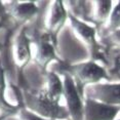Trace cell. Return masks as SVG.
Listing matches in <instances>:
<instances>
[{"label":"cell","mask_w":120,"mask_h":120,"mask_svg":"<svg viewBox=\"0 0 120 120\" xmlns=\"http://www.w3.org/2000/svg\"><path fill=\"white\" fill-rule=\"evenodd\" d=\"M0 110L5 112L15 111V108L9 103H7V101L5 100V77L1 60H0Z\"/></svg>","instance_id":"13"},{"label":"cell","mask_w":120,"mask_h":120,"mask_svg":"<svg viewBox=\"0 0 120 120\" xmlns=\"http://www.w3.org/2000/svg\"><path fill=\"white\" fill-rule=\"evenodd\" d=\"M37 6L33 2H18L11 8L10 13L18 21H27L37 12Z\"/></svg>","instance_id":"10"},{"label":"cell","mask_w":120,"mask_h":120,"mask_svg":"<svg viewBox=\"0 0 120 120\" xmlns=\"http://www.w3.org/2000/svg\"><path fill=\"white\" fill-rule=\"evenodd\" d=\"M117 120H120V119H117Z\"/></svg>","instance_id":"18"},{"label":"cell","mask_w":120,"mask_h":120,"mask_svg":"<svg viewBox=\"0 0 120 120\" xmlns=\"http://www.w3.org/2000/svg\"><path fill=\"white\" fill-rule=\"evenodd\" d=\"M84 94L87 99L95 100L106 105L120 107V82L97 83L88 85Z\"/></svg>","instance_id":"4"},{"label":"cell","mask_w":120,"mask_h":120,"mask_svg":"<svg viewBox=\"0 0 120 120\" xmlns=\"http://www.w3.org/2000/svg\"><path fill=\"white\" fill-rule=\"evenodd\" d=\"M64 92L67 104V110L72 120H84V103L81 99V92L76 86L75 79L69 73L64 77Z\"/></svg>","instance_id":"2"},{"label":"cell","mask_w":120,"mask_h":120,"mask_svg":"<svg viewBox=\"0 0 120 120\" xmlns=\"http://www.w3.org/2000/svg\"><path fill=\"white\" fill-rule=\"evenodd\" d=\"M20 119L21 120H49V119L42 118L41 116L33 113V112L28 110V109H24V110H22L20 112Z\"/></svg>","instance_id":"15"},{"label":"cell","mask_w":120,"mask_h":120,"mask_svg":"<svg viewBox=\"0 0 120 120\" xmlns=\"http://www.w3.org/2000/svg\"><path fill=\"white\" fill-rule=\"evenodd\" d=\"M120 112L118 106H110L92 99L84 101V120H115Z\"/></svg>","instance_id":"5"},{"label":"cell","mask_w":120,"mask_h":120,"mask_svg":"<svg viewBox=\"0 0 120 120\" xmlns=\"http://www.w3.org/2000/svg\"><path fill=\"white\" fill-rule=\"evenodd\" d=\"M111 37H112V39H113L116 43L120 44V29L117 30V31H115V32H113L112 35H111Z\"/></svg>","instance_id":"16"},{"label":"cell","mask_w":120,"mask_h":120,"mask_svg":"<svg viewBox=\"0 0 120 120\" xmlns=\"http://www.w3.org/2000/svg\"><path fill=\"white\" fill-rule=\"evenodd\" d=\"M74 79L83 87L99 83L102 79H108L107 71L94 62H85L71 67Z\"/></svg>","instance_id":"3"},{"label":"cell","mask_w":120,"mask_h":120,"mask_svg":"<svg viewBox=\"0 0 120 120\" xmlns=\"http://www.w3.org/2000/svg\"><path fill=\"white\" fill-rule=\"evenodd\" d=\"M31 59V49H30V40L26 33L22 32L15 40V60L19 66L23 67L28 64Z\"/></svg>","instance_id":"9"},{"label":"cell","mask_w":120,"mask_h":120,"mask_svg":"<svg viewBox=\"0 0 120 120\" xmlns=\"http://www.w3.org/2000/svg\"><path fill=\"white\" fill-rule=\"evenodd\" d=\"M26 103L28 104V110L41 116L42 118L56 120L66 119L70 117L66 107H63L59 102L49 97L44 89L34 94H28L26 97Z\"/></svg>","instance_id":"1"},{"label":"cell","mask_w":120,"mask_h":120,"mask_svg":"<svg viewBox=\"0 0 120 120\" xmlns=\"http://www.w3.org/2000/svg\"><path fill=\"white\" fill-rule=\"evenodd\" d=\"M2 27H3V24H2V23H0V29H1Z\"/></svg>","instance_id":"17"},{"label":"cell","mask_w":120,"mask_h":120,"mask_svg":"<svg viewBox=\"0 0 120 120\" xmlns=\"http://www.w3.org/2000/svg\"><path fill=\"white\" fill-rule=\"evenodd\" d=\"M45 90L47 91L51 99L59 102L60 98L64 92V82L56 74H54L53 72H49L47 74V86Z\"/></svg>","instance_id":"11"},{"label":"cell","mask_w":120,"mask_h":120,"mask_svg":"<svg viewBox=\"0 0 120 120\" xmlns=\"http://www.w3.org/2000/svg\"><path fill=\"white\" fill-rule=\"evenodd\" d=\"M113 2L112 1H105V0H101V1L95 2V11H94V17L99 23H105L106 21L110 18V15L113 9L112 6Z\"/></svg>","instance_id":"12"},{"label":"cell","mask_w":120,"mask_h":120,"mask_svg":"<svg viewBox=\"0 0 120 120\" xmlns=\"http://www.w3.org/2000/svg\"><path fill=\"white\" fill-rule=\"evenodd\" d=\"M120 29V1L117 2L116 6L113 7L112 12L109 18V26L108 30L110 32H115Z\"/></svg>","instance_id":"14"},{"label":"cell","mask_w":120,"mask_h":120,"mask_svg":"<svg viewBox=\"0 0 120 120\" xmlns=\"http://www.w3.org/2000/svg\"><path fill=\"white\" fill-rule=\"evenodd\" d=\"M51 36L50 34H45L44 36L40 38V41L37 45L36 51V62L42 68H46L50 62L53 60H56V52H54V47L51 43Z\"/></svg>","instance_id":"8"},{"label":"cell","mask_w":120,"mask_h":120,"mask_svg":"<svg viewBox=\"0 0 120 120\" xmlns=\"http://www.w3.org/2000/svg\"><path fill=\"white\" fill-rule=\"evenodd\" d=\"M68 12L65 8L63 1H53L51 5L49 17L47 21V29L52 38L59 33L61 28L64 26L65 22L67 20Z\"/></svg>","instance_id":"7"},{"label":"cell","mask_w":120,"mask_h":120,"mask_svg":"<svg viewBox=\"0 0 120 120\" xmlns=\"http://www.w3.org/2000/svg\"><path fill=\"white\" fill-rule=\"evenodd\" d=\"M69 20L71 23L72 28L75 30L76 34L80 37L81 40H83L84 43H86L87 45L92 49V52L97 49V39H95V29L94 27L87 25L86 23H84L83 21L79 20L77 17H75L72 13H69Z\"/></svg>","instance_id":"6"}]
</instances>
